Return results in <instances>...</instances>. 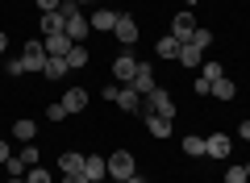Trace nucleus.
<instances>
[{"instance_id": "nucleus-1", "label": "nucleus", "mask_w": 250, "mask_h": 183, "mask_svg": "<svg viewBox=\"0 0 250 183\" xmlns=\"http://www.w3.org/2000/svg\"><path fill=\"white\" fill-rule=\"evenodd\" d=\"M146 113H159V117H167V121H175V100H171V92H163V87L146 92L142 96V117Z\"/></svg>"}, {"instance_id": "nucleus-2", "label": "nucleus", "mask_w": 250, "mask_h": 183, "mask_svg": "<svg viewBox=\"0 0 250 183\" xmlns=\"http://www.w3.org/2000/svg\"><path fill=\"white\" fill-rule=\"evenodd\" d=\"M129 175H138L134 154H129V150H117V154H108V179H129Z\"/></svg>"}, {"instance_id": "nucleus-3", "label": "nucleus", "mask_w": 250, "mask_h": 183, "mask_svg": "<svg viewBox=\"0 0 250 183\" xmlns=\"http://www.w3.org/2000/svg\"><path fill=\"white\" fill-rule=\"evenodd\" d=\"M134 71H138V59H134V50L125 46V50L113 59V79H117V83H129V79H134Z\"/></svg>"}, {"instance_id": "nucleus-4", "label": "nucleus", "mask_w": 250, "mask_h": 183, "mask_svg": "<svg viewBox=\"0 0 250 183\" xmlns=\"http://www.w3.org/2000/svg\"><path fill=\"white\" fill-rule=\"evenodd\" d=\"M21 62H25V75H29V71H42V67H46V46H42V42H25Z\"/></svg>"}, {"instance_id": "nucleus-5", "label": "nucleus", "mask_w": 250, "mask_h": 183, "mask_svg": "<svg viewBox=\"0 0 250 183\" xmlns=\"http://www.w3.org/2000/svg\"><path fill=\"white\" fill-rule=\"evenodd\" d=\"M113 34H117V42H121V46H129V50H134V42H138V21L129 17V13H121Z\"/></svg>"}, {"instance_id": "nucleus-6", "label": "nucleus", "mask_w": 250, "mask_h": 183, "mask_svg": "<svg viewBox=\"0 0 250 183\" xmlns=\"http://www.w3.org/2000/svg\"><path fill=\"white\" fill-rule=\"evenodd\" d=\"M42 46H46V54H50V59H67L75 42L67 38V29H62V34H50V38H42Z\"/></svg>"}, {"instance_id": "nucleus-7", "label": "nucleus", "mask_w": 250, "mask_h": 183, "mask_svg": "<svg viewBox=\"0 0 250 183\" xmlns=\"http://www.w3.org/2000/svg\"><path fill=\"white\" fill-rule=\"evenodd\" d=\"M192 29H196V17H192V9H184V13H175V17H171V38L188 42V38H192Z\"/></svg>"}, {"instance_id": "nucleus-8", "label": "nucleus", "mask_w": 250, "mask_h": 183, "mask_svg": "<svg viewBox=\"0 0 250 183\" xmlns=\"http://www.w3.org/2000/svg\"><path fill=\"white\" fill-rule=\"evenodd\" d=\"M129 87H134V92H142V96L159 87V83H154V67H150V62H138V71H134V79H129Z\"/></svg>"}, {"instance_id": "nucleus-9", "label": "nucleus", "mask_w": 250, "mask_h": 183, "mask_svg": "<svg viewBox=\"0 0 250 183\" xmlns=\"http://www.w3.org/2000/svg\"><path fill=\"white\" fill-rule=\"evenodd\" d=\"M62 108L67 113H83L88 108V87H67L62 92Z\"/></svg>"}, {"instance_id": "nucleus-10", "label": "nucleus", "mask_w": 250, "mask_h": 183, "mask_svg": "<svg viewBox=\"0 0 250 183\" xmlns=\"http://www.w3.org/2000/svg\"><path fill=\"white\" fill-rule=\"evenodd\" d=\"M117 108H121V113H142V92H134V87L125 83L121 92H117Z\"/></svg>"}, {"instance_id": "nucleus-11", "label": "nucleus", "mask_w": 250, "mask_h": 183, "mask_svg": "<svg viewBox=\"0 0 250 183\" xmlns=\"http://www.w3.org/2000/svg\"><path fill=\"white\" fill-rule=\"evenodd\" d=\"M88 34H92V21L83 17V13H75V17L67 21V38H71L75 46H83V38H88Z\"/></svg>"}, {"instance_id": "nucleus-12", "label": "nucleus", "mask_w": 250, "mask_h": 183, "mask_svg": "<svg viewBox=\"0 0 250 183\" xmlns=\"http://www.w3.org/2000/svg\"><path fill=\"white\" fill-rule=\"evenodd\" d=\"M205 158H229V138L225 133H208L205 138Z\"/></svg>"}, {"instance_id": "nucleus-13", "label": "nucleus", "mask_w": 250, "mask_h": 183, "mask_svg": "<svg viewBox=\"0 0 250 183\" xmlns=\"http://www.w3.org/2000/svg\"><path fill=\"white\" fill-rule=\"evenodd\" d=\"M117 17H121V13H117L113 4H104V9H96L88 21H92V29H117Z\"/></svg>"}, {"instance_id": "nucleus-14", "label": "nucleus", "mask_w": 250, "mask_h": 183, "mask_svg": "<svg viewBox=\"0 0 250 183\" xmlns=\"http://www.w3.org/2000/svg\"><path fill=\"white\" fill-rule=\"evenodd\" d=\"M175 62H179V67H188V71H196L200 67V62H205V50H196V46H179V54H175Z\"/></svg>"}, {"instance_id": "nucleus-15", "label": "nucleus", "mask_w": 250, "mask_h": 183, "mask_svg": "<svg viewBox=\"0 0 250 183\" xmlns=\"http://www.w3.org/2000/svg\"><path fill=\"white\" fill-rule=\"evenodd\" d=\"M83 163H88V154H75V150H67V154L59 158V171H62V175H83Z\"/></svg>"}, {"instance_id": "nucleus-16", "label": "nucleus", "mask_w": 250, "mask_h": 183, "mask_svg": "<svg viewBox=\"0 0 250 183\" xmlns=\"http://www.w3.org/2000/svg\"><path fill=\"white\" fill-rule=\"evenodd\" d=\"M38 25H42V34L50 38V34H62V29H67V17L54 9V13H42V21H38Z\"/></svg>"}, {"instance_id": "nucleus-17", "label": "nucleus", "mask_w": 250, "mask_h": 183, "mask_svg": "<svg viewBox=\"0 0 250 183\" xmlns=\"http://www.w3.org/2000/svg\"><path fill=\"white\" fill-rule=\"evenodd\" d=\"M146 129H150V138H171V121L167 117H159V113H146Z\"/></svg>"}, {"instance_id": "nucleus-18", "label": "nucleus", "mask_w": 250, "mask_h": 183, "mask_svg": "<svg viewBox=\"0 0 250 183\" xmlns=\"http://www.w3.org/2000/svg\"><path fill=\"white\" fill-rule=\"evenodd\" d=\"M83 175H88V179H108V158H96V154H92L88 163H83Z\"/></svg>"}, {"instance_id": "nucleus-19", "label": "nucleus", "mask_w": 250, "mask_h": 183, "mask_svg": "<svg viewBox=\"0 0 250 183\" xmlns=\"http://www.w3.org/2000/svg\"><path fill=\"white\" fill-rule=\"evenodd\" d=\"M213 96H217V100H225V104L238 96V87H233V79H229V75H221V79L213 83Z\"/></svg>"}, {"instance_id": "nucleus-20", "label": "nucleus", "mask_w": 250, "mask_h": 183, "mask_svg": "<svg viewBox=\"0 0 250 183\" xmlns=\"http://www.w3.org/2000/svg\"><path fill=\"white\" fill-rule=\"evenodd\" d=\"M34 133H38V125H34V121H29V117H21V121H17V125H13V138H17V142H21V146H25V142H34Z\"/></svg>"}, {"instance_id": "nucleus-21", "label": "nucleus", "mask_w": 250, "mask_h": 183, "mask_svg": "<svg viewBox=\"0 0 250 183\" xmlns=\"http://www.w3.org/2000/svg\"><path fill=\"white\" fill-rule=\"evenodd\" d=\"M179 46H184V42H179V38L163 34V38H159V46H154V54H163V59H175V54H179Z\"/></svg>"}, {"instance_id": "nucleus-22", "label": "nucleus", "mask_w": 250, "mask_h": 183, "mask_svg": "<svg viewBox=\"0 0 250 183\" xmlns=\"http://www.w3.org/2000/svg\"><path fill=\"white\" fill-rule=\"evenodd\" d=\"M67 71H71V67H67V59H50V54H46V67H42L46 79H62Z\"/></svg>"}, {"instance_id": "nucleus-23", "label": "nucleus", "mask_w": 250, "mask_h": 183, "mask_svg": "<svg viewBox=\"0 0 250 183\" xmlns=\"http://www.w3.org/2000/svg\"><path fill=\"white\" fill-rule=\"evenodd\" d=\"M188 46H196V50H208V46H213V29L196 25V29H192V38H188Z\"/></svg>"}, {"instance_id": "nucleus-24", "label": "nucleus", "mask_w": 250, "mask_h": 183, "mask_svg": "<svg viewBox=\"0 0 250 183\" xmlns=\"http://www.w3.org/2000/svg\"><path fill=\"white\" fill-rule=\"evenodd\" d=\"M184 154L188 158H205V138H200V133H188L184 138Z\"/></svg>"}, {"instance_id": "nucleus-25", "label": "nucleus", "mask_w": 250, "mask_h": 183, "mask_svg": "<svg viewBox=\"0 0 250 183\" xmlns=\"http://www.w3.org/2000/svg\"><path fill=\"white\" fill-rule=\"evenodd\" d=\"M4 171H9V179H25V171H29V163L21 154H13L9 163H4Z\"/></svg>"}, {"instance_id": "nucleus-26", "label": "nucleus", "mask_w": 250, "mask_h": 183, "mask_svg": "<svg viewBox=\"0 0 250 183\" xmlns=\"http://www.w3.org/2000/svg\"><path fill=\"white\" fill-rule=\"evenodd\" d=\"M200 75H205L208 83H217V79L225 75V67H221V62H217V59H205V62H200Z\"/></svg>"}, {"instance_id": "nucleus-27", "label": "nucleus", "mask_w": 250, "mask_h": 183, "mask_svg": "<svg viewBox=\"0 0 250 183\" xmlns=\"http://www.w3.org/2000/svg\"><path fill=\"white\" fill-rule=\"evenodd\" d=\"M225 183H250L246 163H229V166H225Z\"/></svg>"}, {"instance_id": "nucleus-28", "label": "nucleus", "mask_w": 250, "mask_h": 183, "mask_svg": "<svg viewBox=\"0 0 250 183\" xmlns=\"http://www.w3.org/2000/svg\"><path fill=\"white\" fill-rule=\"evenodd\" d=\"M88 59H92V54L83 50V46H71V54H67V67L80 71V67H88Z\"/></svg>"}, {"instance_id": "nucleus-29", "label": "nucleus", "mask_w": 250, "mask_h": 183, "mask_svg": "<svg viewBox=\"0 0 250 183\" xmlns=\"http://www.w3.org/2000/svg\"><path fill=\"white\" fill-rule=\"evenodd\" d=\"M25 183H54V175L46 171V166H29V171H25Z\"/></svg>"}, {"instance_id": "nucleus-30", "label": "nucleus", "mask_w": 250, "mask_h": 183, "mask_svg": "<svg viewBox=\"0 0 250 183\" xmlns=\"http://www.w3.org/2000/svg\"><path fill=\"white\" fill-rule=\"evenodd\" d=\"M192 92H196V96H213V83H208L205 75H196L192 79Z\"/></svg>"}, {"instance_id": "nucleus-31", "label": "nucleus", "mask_w": 250, "mask_h": 183, "mask_svg": "<svg viewBox=\"0 0 250 183\" xmlns=\"http://www.w3.org/2000/svg\"><path fill=\"white\" fill-rule=\"evenodd\" d=\"M46 117H50V121H67V117H71V113H67V108H62V100H54V104L46 108Z\"/></svg>"}, {"instance_id": "nucleus-32", "label": "nucleus", "mask_w": 250, "mask_h": 183, "mask_svg": "<svg viewBox=\"0 0 250 183\" xmlns=\"http://www.w3.org/2000/svg\"><path fill=\"white\" fill-rule=\"evenodd\" d=\"M21 158H25L29 166H38V158H42V154H38V146H34V142H25V150H21Z\"/></svg>"}, {"instance_id": "nucleus-33", "label": "nucleus", "mask_w": 250, "mask_h": 183, "mask_svg": "<svg viewBox=\"0 0 250 183\" xmlns=\"http://www.w3.org/2000/svg\"><path fill=\"white\" fill-rule=\"evenodd\" d=\"M34 4H38V13H54V9L62 4V0H34Z\"/></svg>"}, {"instance_id": "nucleus-34", "label": "nucleus", "mask_w": 250, "mask_h": 183, "mask_svg": "<svg viewBox=\"0 0 250 183\" xmlns=\"http://www.w3.org/2000/svg\"><path fill=\"white\" fill-rule=\"evenodd\" d=\"M117 92H121V87H117V83H108V87H100V96H104V100H113V104H117Z\"/></svg>"}, {"instance_id": "nucleus-35", "label": "nucleus", "mask_w": 250, "mask_h": 183, "mask_svg": "<svg viewBox=\"0 0 250 183\" xmlns=\"http://www.w3.org/2000/svg\"><path fill=\"white\" fill-rule=\"evenodd\" d=\"M9 158H13V150H9V142L0 138V163H9Z\"/></svg>"}, {"instance_id": "nucleus-36", "label": "nucleus", "mask_w": 250, "mask_h": 183, "mask_svg": "<svg viewBox=\"0 0 250 183\" xmlns=\"http://www.w3.org/2000/svg\"><path fill=\"white\" fill-rule=\"evenodd\" d=\"M238 138H242V142H250V121H242V125H238Z\"/></svg>"}, {"instance_id": "nucleus-37", "label": "nucleus", "mask_w": 250, "mask_h": 183, "mask_svg": "<svg viewBox=\"0 0 250 183\" xmlns=\"http://www.w3.org/2000/svg\"><path fill=\"white\" fill-rule=\"evenodd\" d=\"M62 183H88V175H62Z\"/></svg>"}, {"instance_id": "nucleus-38", "label": "nucleus", "mask_w": 250, "mask_h": 183, "mask_svg": "<svg viewBox=\"0 0 250 183\" xmlns=\"http://www.w3.org/2000/svg\"><path fill=\"white\" fill-rule=\"evenodd\" d=\"M9 50V34H4V29H0V54Z\"/></svg>"}, {"instance_id": "nucleus-39", "label": "nucleus", "mask_w": 250, "mask_h": 183, "mask_svg": "<svg viewBox=\"0 0 250 183\" xmlns=\"http://www.w3.org/2000/svg\"><path fill=\"white\" fill-rule=\"evenodd\" d=\"M75 4H80V9H83V4H88V0H75Z\"/></svg>"}, {"instance_id": "nucleus-40", "label": "nucleus", "mask_w": 250, "mask_h": 183, "mask_svg": "<svg viewBox=\"0 0 250 183\" xmlns=\"http://www.w3.org/2000/svg\"><path fill=\"white\" fill-rule=\"evenodd\" d=\"M9 183H25V179H9Z\"/></svg>"}, {"instance_id": "nucleus-41", "label": "nucleus", "mask_w": 250, "mask_h": 183, "mask_svg": "<svg viewBox=\"0 0 250 183\" xmlns=\"http://www.w3.org/2000/svg\"><path fill=\"white\" fill-rule=\"evenodd\" d=\"M108 183H125V179H108Z\"/></svg>"}, {"instance_id": "nucleus-42", "label": "nucleus", "mask_w": 250, "mask_h": 183, "mask_svg": "<svg viewBox=\"0 0 250 183\" xmlns=\"http://www.w3.org/2000/svg\"><path fill=\"white\" fill-rule=\"evenodd\" d=\"M246 175H250V163H246Z\"/></svg>"}]
</instances>
